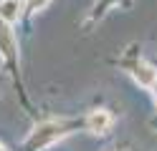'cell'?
<instances>
[{"mask_svg":"<svg viewBox=\"0 0 157 151\" xmlns=\"http://www.w3.org/2000/svg\"><path fill=\"white\" fill-rule=\"evenodd\" d=\"M68 134V126L63 121H46V124L36 126L31 131V136L25 138V151H41L46 146L56 144L58 138H63Z\"/></svg>","mask_w":157,"mask_h":151,"instance_id":"cell-1","label":"cell"},{"mask_svg":"<svg viewBox=\"0 0 157 151\" xmlns=\"http://www.w3.org/2000/svg\"><path fill=\"white\" fill-rule=\"evenodd\" d=\"M18 56V40H15V33L10 23L0 20V58L3 60H13Z\"/></svg>","mask_w":157,"mask_h":151,"instance_id":"cell-2","label":"cell"},{"mask_svg":"<svg viewBox=\"0 0 157 151\" xmlns=\"http://www.w3.org/2000/svg\"><path fill=\"white\" fill-rule=\"evenodd\" d=\"M109 126H112V116H109V111H104V108L91 111V113L86 116V128H89L91 134H104Z\"/></svg>","mask_w":157,"mask_h":151,"instance_id":"cell-3","label":"cell"},{"mask_svg":"<svg viewBox=\"0 0 157 151\" xmlns=\"http://www.w3.org/2000/svg\"><path fill=\"white\" fill-rule=\"evenodd\" d=\"M23 15V0H0V20L5 23H18Z\"/></svg>","mask_w":157,"mask_h":151,"instance_id":"cell-4","label":"cell"},{"mask_svg":"<svg viewBox=\"0 0 157 151\" xmlns=\"http://www.w3.org/2000/svg\"><path fill=\"white\" fill-rule=\"evenodd\" d=\"M132 76H134V81H137L140 86L152 88V83L157 81V70H155L150 63H137V66H134V70H132Z\"/></svg>","mask_w":157,"mask_h":151,"instance_id":"cell-5","label":"cell"},{"mask_svg":"<svg viewBox=\"0 0 157 151\" xmlns=\"http://www.w3.org/2000/svg\"><path fill=\"white\" fill-rule=\"evenodd\" d=\"M48 3H51V0H25V8L31 10V13H41V10L48 8Z\"/></svg>","mask_w":157,"mask_h":151,"instance_id":"cell-6","label":"cell"},{"mask_svg":"<svg viewBox=\"0 0 157 151\" xmlns=\"http://www.w3.org/2000/svg\"><path fill=\"white\" fill-rule=\"evenodd\" d=\"M152 96H155V101H157V81L152 83Z\"/></svg>","mask_w":157,"mask_h":151,"instance_id":"cell-7","label":"cell"},{"mask_svg":"<svg viewBox=\"0 0 157 151\" xmlns=\"http://www.w3.org/2000/svg\"><path fill=\"white\" fill-rule=\"evenodd\" d=\"M99 3H101V5H112L114 0H99Z\"/></svg>","mask_w":157,"mask_h":151,"instance_id":"cell-8","label":"cell"},{"mask_svg":"<svg viewBox=\"0 0 157 151\" xmlns=\"http://www.w3.org/2000/svg\"><path fill=\"white\" fill-rule=\"evenodd\" d=\"M0 151H5V146H3V144H0Z\"/></svg>","mask_w":157,"mask_h":151,"instance_id":"cell-9","label":"cell"}]
</instances>
